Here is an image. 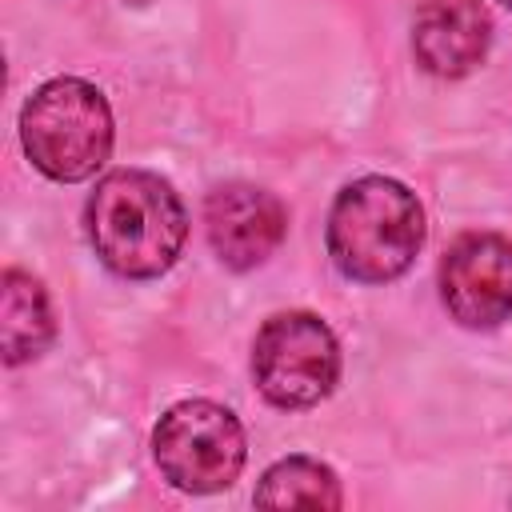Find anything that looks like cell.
<instances>
[{
    "label": "cell",
    "mask_w": 512,
    "mask_h": 512,
    "mask_svg": "<svg viewBox=\"0 0 512 512\" xmlns=\"http://www.w3.org/2000/svg\"><path fill=\"white\" fill-rule=\"evenodd\" d=\"M96 260L124 280L164 276L188 240V212L176 188L144 168L108 172L84 208Z\"/></svg>",
    "instance_id": "6da1fadb"
},
{
    "label": "cell",
    "mask_w": 512,
    "mask_h": 512,
    "mask_svg": "<svg viewBox=\"0 0 512 512\" xmlns=\"http://www.w3.org/2000/svg\"><path fill=\"white\" fill-rule=\"evenodd\" d=\"M324 240L340 276L356 284H388L404 276L424 248V208L408 184L392 176H360L336 192Z\"/></svg>",
    "instance_id": "7a4b0ae2"
},
{
    "label": "cell",
    "mask_w": 512,
    "mask_h": 512,
    "mask_svg": "<svg viewBox=\"0 0 512 512\" xmlns=\"http://www.w3.org/2000/svg\"><path fill=\"white\" fill-rule=\"evenodd\" d=\"M112 108L104 92L80 76L40 84L20 108V144L36 172L56 184L96 176L112 156Z\"/></svg>",
    "instance_id": "3957f363"
},
{
    "label": "cell",
    "mask_w": 512,
    "mask_h": 512,
    "mask_svg": "<svg viewBox=\"0 0 512 512\" xmlns=\"http://www.w3.org/2000/svg\"><path fill=\"white\" fill-rule=\"evenodd\" d=\"M152 456L172 488L208 496L236 484L248 440L232 408L216 400H180L156 420Z\"/></svg>",
    "instance_id": "277c9868"
},
{
    "label": "cell",
    "mask_w": 512,
    "mask_h": 512,
    "mask_svg": "<svg viewBox=\"0 0 512 512\" xmlns=\"http://www.w3.org/2000/svg\"><path fill=\"white\" fill-rule=\"evenodd\" d=\"M252 380L276 408H312L340 380V344L316 312H276L252 340Z\"/></svg>",
    "instance_id": "5b68a950"
},
{
    "label": "cell",
    "mask_w": 512,
    "mask_h": 512,
    "mask_svg": "<svg viewBox=\"0 0 512 512\" xmlns=\"http://www.w3.org/2000/svg\"><path fill=\"white\" fill-rule=\"evenodd\" d=\"M440 300L472 332L512 316V240L500 232H464L440 260Z\"/></svg>",
    "instance_id": "8992f818"
},
{
    "label": "cell",
    "mask_w": 512,
    "mask_h": 512,
    "mask_svg": "<svg viewBox=\"0 0 512 512\" xmlns=\"http://www.w3.org/2000/svg\"><path fill=\"white\" fill-rule=\"evenodd\" d=\"M204 232L216 260L232 272L260 268L288 232V212L276 192L260 184H220L204 200Z\"/></svg>",
    "instance_id": "52a82bcc"
},
{
    "label": "cell",
    "mask_w": 512,
    "mask_h": 512,
    "mask_svg": "<svg viewBox=\"0 0 512 512\" xmlns=\"http://www.w3.org/2000/svg\"><path fill=\"white\" fill-rule=\"evenodd\" d=\"M492 44V16L480 0H424L412 20V56L440 80L468 76Z\"/></svg>",
    "instance_id": "ba28073f"
},
{
    "label": "cell",
    "mask_w": 512,
    "mask_h": 512,
    "mask_svg": "<svg viewBox=\"0 0 512 512\" xmlns=\"http://www.w3.org/2000/svg\"><path fill=\"white\" fill-rule=\"evenodd\" d=\"M56 336V316L48 304V292L36 276L8 268L0 276V352L4 364H28L48 352Z\"/></svg>",
    "instance_id": "9c48e42d"
},
{
    "label": "cell",
    "mask_w": 512,
    "mask_h": 512,
    "mask_svg": "<svg viewBox=\"0 0 512 512\" xmlns=\"http://www.w3.org/2000/svg\"><path fill=\"white\" fill-rule=\"evenodd\" d=\"M252 504L260 508H316V512H336L344 504V492H340V480L328 464L312 460V456H288V460H276L256 492H252Z\"/></svg>",
    "instance_id": "30bf717a"
},
{
    "label": "cell",
    "mask_w": 512,
    "mask_h": 512,
    "mask_svg": "<svg viewBox=\"0 0 512 512\" xmlns=\"http://www.w3.org/2000/svg\"><path fill=\"white\" fill-rule=\"evenodd\" d=\"M500 4H504V8H512V0H500Z\"/></svg>",
    "instance_id": "8fae6325"
}]
</instances>
